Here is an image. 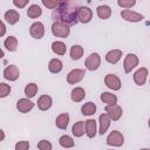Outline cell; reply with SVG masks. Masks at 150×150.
<instances>
[{
	"label": "cell",
	"instance_id": "obj_10",
	"mask_svg": "<svg viewBox=\"0 0 150 150\" xmlns=\"http://www.w3.org/2000/svg\"><path fill=\"white\" fill-rule=\"evenodd\" d=\"M104 83L108 88H110L112 90H120L121 89V80L114 74H107L104 77Z\"/></svg>",
	"mask_w": 150,
	"mask_h": 150
},
{
	"label": "cell",
	"instance_id": "obj_23",
	"mask_svg": "<svg viewBox=\"0 0 150 150\" xmlns=\"http://www.w3.org/2000/svg\"><path fill=\"white\" fill-rule=\"evenodd\" d=\"M86 134L89 138H93L96 135V121L95 120H87L86 121Z\"/></svg>",
	"mask_w": 150,
	"mask_h": 150
},
{
	"label": "cell",
	"instance_id": "obj_24",
	"mask_svg": "<svg viewBox=\"0 0 150 150\" xmlns=\"http://www.w3.org/2000/svg\"><path fill=\"white\" fill-rule=\"evenodd\" d=\"M62 62L59 60V59H52L50 61H49V63H48V69H49V71L50 73H53V74H57V73H60L61 70H62Z\"/></svg>",
	"mask_w": 150,
	"mask_h": 150
},
{
	"label": "cell",
	"instance_id": "obj_42",
	"mask_svg": "<svg viewBox=\"0 0 150 150\" xmlns=\"http://www.w3.org/2000/svg\"><path fill=\"white\" fill-rule=\"evenodd\" d=\"M148 125H149V128H150V118H149V122H148Z\"/></svg>",
	"mask_w": 150,
	"mask_h": 150
},
{
	"label": "cell",
	"instance_id": "obj_13",
	"mask_svg": "<svg viewBox=\"0 0 150 150\" xmlns=\"http://www.w3.org/2000/svg\"><path fill=\"white\" fill-rule=\"evenodd\" d=\"M148 77V69L145 67H141L136 73L134 74V81L137 86H143Z\"/></svg>",
	"mask_w": 150,
	"mask_h": 150
},
{
	"label": "cell",
	"instance_id": "obj_7",
	"mask_svg": "<svg viewBox=\"0 0 150 150\" xmlns=\"http://www.w3.org/2000/svg\"><path fill=\"white\" fill-rule=\"evenodd\" d=\"M104 110L112 121H118L122 116V108L117 104H107Z\"/></svg>",
	"mask_w": 150,
	"mask_h": 150
},
{
	"label": "cell",
	"instance_id": "obj_31",
	"mask_svg": "<svg viewBox=\"0 0 150 150\" xmlns=\"http://www.w3.org/2000/svg\"><path fill=\"white\" fill-rule=\"evenodd\" d=\"M38 93V86L35 83H28L26 87H25V95L28 97V98H32L36 95Z\"/></svg>",
	"mask_w": 150,
	"mask_h": 150
},
{
	"label": "cell",
	"instance_id": "obj_9",
	"mask_svg": "<svg viewBox=\"0 0 150 150\" xmlns=\"http://www.w3.org/2000/svg\"><path fill=\"white\" fill-rule=\"evenodd\" d=\"M20 76V70L15 64H9L4 70V77L9 81H15Z\"/></svg>",
	"mask_w": 150,
	"mask_h": 150
},
{
	"label": "cell",
	"instance_id": "obj_2",
	"mask_svg": "<svg viewBox=\"0 0 150 150\" xmlns=\"http://www.w3.org/2000/svg\"><path fill=\"white\" fill-rule=\"evenodd\" d=\"M52 33L53 35L57 36V38H67L70 33V29L68 27V25L66 23H62V22H57L55 21L53 25H52Z\"/></svg>",
	"mask_w": 150,
	"mask_h": 150
},
{
	"label": "cell",
	"instance_id": "obj_19",
	"mask_svg": "<svg viewBox=\"0 0 150 150\" xmlns=\"http://www.w3.org/2000/svg\"><path fill=\"white\" fill-rule=\"evenodd\" d=\"M96 13H97V15H98L100 19L107 20V19H109L110 15H111V8H110L108 5H100V6H97V8H96Z\"/></svg>",
	"mask_w": 150,
	"mask_h": 150
},
{
	"label": "cell",
	"instance_id": "obj_14",
	"mask_svg": "<svg viewBox=\"0 0 150 150\" xmlns=\"http://www.w3.org/2000/svg\"><path fill=\"white\" fill-rule=\"evenodd\" d=\"M33 108H34V103H33L30 100H28V98H20V100L16 102V109H18L20 112L26 114V112L30 111Z\"/></svg>",
	"mask_w": 150,
	"mask_h": 150
},
{
	"label": "cell",
	"instance_id": "obj_8",
	"mask_svg": "<svg viewBox=\"0 0 150 150\" xmlns=\"http://www.w3.org/2000/svg\"><path fill=\"white\" fill-rule=\"evenodd\" d=\"M29 34L32 35V38L38 39V40L43 38V35H45V26H43V23L40 22V21L32 23V26L29 28Z\"/></svg>",
	"mask_w": 150,
	"mask_h": 150
},
{
	"label": "cell",
	"instance_id": "obj_29",
	"mask_svg": "<svg viewBox=\"0 0 150 150\" xmlns=\"http://www.w3.org/2000/svg\"><path fill=\"white\" fill-rule=\"evenodd\" d=\"M41 14H42V9H41V7L38 6V5H32V6H29L28 9H27V15H28L29 18H32V19H36V18H39Z\"/></svg>",
	"mask_w": 150,
	"mask_h": 150
},
{
	"label": "cell",
	"instance_id": "obj_33",
	"mask_svg": "<svg viewBox=\"0 0 150 150\" xmlns=\"http://www.w3.org/2000/svg\"><path fill=\"white\" fill-rule=\"evenodd\" d=\"M136 4V0H117V5L121 8H131Z\"/></svg>",
	"mask_w": 150,
	"mask_h": 150
},
{
	"label": "cell",
	"instance_id": "obj_21",
	"mask_svg": "<svg viewBox=\"0 0 150 150\" xmlns=\"http://www.w3.org/2000/svg\"><path fill=\"white\" fill-rule=\"evenodd\" d=\"M71 132H73V135H74L75 137H81V136H83V134L86 132V123H84L83 121L76 122V123L73 125V128H71Z\"/></svg>",
	"mask_w": 150,
	"mask_h": 150
},
{
	"label": "cell",
	"instance_id": "obj_40",
	"mask_svg": "<svg viewBox=\"0 0 150 150\" xmlns=\"http://www.w3.org/2000/svg\"><path fill=\"white\" fill-rule=\"evenodd\" d=\"M0 132H1V141H4V138H5V134H4V130H0Z\"/></svg>",
	"mask_w": 150,
	"mask_h": 150
},
{
	"label": "cell",
	"instance_id": "obj_11",
	"mask_svg": "<svg viewBox=\"0 0 150 150\" xmlns=\"http://www.w3.org/2000/svg\"><path fill=\"white\" fill-rule=\"evenodd\" d=\"M121 16L125 20V21H129V22H138V21H142L144 19V16L139 13H136V12H132L130 9H124L121 12Z\"/></svg>",
	"mask_w": 150,
	"mask_h": 150
},
{
	"label": "cell",
	"instance_id": "obj_34",
	"mask_svg": "<svg viewBox=\"0 0 150 150\" xmlns=\"http://www.w3.org/2000/svg\"><path fill=\"white\" fill-rule=\"evenodd\" d=\"M9 93H11V87H9L8 84L4 83V82L0 83V97L4 98V97H6Z\"/></svg>",
	"mask_w": 150,
	"mask_h": 150
},
{
	"label": "cell",
	"instance_id": "obj_17",
	"mask_svg": "<svg viewBox=\"0 0 150 150\" xmlns=\"http://www.w3.org/2000/svg\"><path fill=\"white\" fill-rule=\"evenodd\" d=\"M68 123H69V115L67 112H63V114H60L56 120H55V125L59 128V129H62V130H66L67 127H68Z\"/></svg>",
	"mask_w": 150,
	"mask_h": 150
},
{
	"label": "cell",
	"instance_id": "obj_1",
	"mask_svg": "<svg viewBox=\"0 0 150 150\" xmlns=\"http://www.w3.org/2000/svg\"><path fill=\"white\" fill-rule=\"evenodd\" d=\"M80 2L77 0H68L66 2H61L56 8L53 9L52 19L57 22L66 23L68 26H74L77 23V13L80 9Z\"/></svg>",
	"mask_w": 150,
	"mask_h": 150
},
{
	"label": "cell",
	"instance_id": "obj_41",
	"mask_svg": "<svg viewBox=\"0 0 150 150\" xmlns=\"http://www.w3.org/2000/svg\"><path fill=\"white\" fill-rule=\"evenodd\" d=\"M56 1H59V2H66V1H68V0H56Z\"/></svg>",
	"mask_w": 150,
	"mask_h": 150
},
{
	"label": "cell",
	"instance_id": "obj_22",
	"mask_svg": "<svg viewBox=\"0 0 150 150\" xmlns=\"http://www.w3.org/2000/svg\"><path fill=\"white\" fill-rule=\"evenodd\" d=\"M84 96H86V91L81 87H75L71 90V94H70V97L74 102H81L84 98Z\"/></svg>",
	"mask_w": 150,
	"mask_h": 150
},
{
	"label": "cell",
	"instance_id": "obj_35",
	"mask_svg": "<svg viewBox=\"0 0 150 150\" xmlns=\"http://www.w3.org/2000/svg\"><path fill=\"white\" fill-rule=\"evenodd\" d=\"M52 148H53L52 143L46 139H41L38 143V149H40V150H52Z\"/></svg>",
	"mask_w": 150,
	"mask_h": 150
},
{
	"label": "cell",
	"instance_id": "obj_12",
	"mask_svg": "<svg viewBox=\"0 0 150 150\" xmlns=\"http://www.w3.org/2000/svg\"><path fill=\"white\" fill-rule=\"evenodd\" d=\"M93 18V11L89 7H80L77 13V19L82 23H88Z\"/></svg>",
	"mask_w": 150,
	"mask_h": 150
},
{
	"label": "cell",
	"instance_id": "obj_15",
	"mask_svg": "<svg viewBox=\"0 0 150 150\" xmlns=\"http://www.w3.org/2000/svg\"><path fill=\"white\" fill-rule=\"evenodd\" d=\"M122 57V50L120 49H112L110 52L107 53L105 55V61L111 63V64H116Z\"/></svg>",
	"mask_w": 150,
	"mask_h": 150
},
{
	"label": "cell",
	"instance_id": "obj_30",
	"mask_svg": "<svg viewBox=\"0 0 150 150\" xmlns=\"http://www.w3.org/2000/svg\"><path fill=\"white\" fill-rule=\"evenodd\" d=\"M83 55V48L80 45H74L70 48V57L71 60H80Z\"/></svg>",
	"mask_w": 150,
	"mask_h": 150
},
{
	"label": "cell",
	"instance_id": "obj_39",
	"mask_svg": "<svg viewBox=\"0 0 150 150\" xmlns=\"http://www.w3.org/2000/svg\"><path fill=\"white\" fill-rule=\"evenodd\" d=\"M0 25H1V32H0V35L4 36V35H5V32H6V26H5V23H4L2 21H1Z\"/></svg>",
	"mask_w": 150,
	"mask_h": 150
},
{
	"label": "cell",
	"instance_id": "obj_25",
	"mask_svg": "<svg viewBox=\"0 0 150 150\" xmlns=\"http://www.w3.org/2000/svg\"><path fill=\"white\" fill-rule=\"evenodd\" d=\"M4 46L7 50L9 52H15L18 48V40L15 36H8L6 38V40L4 41Z\"/></svg>",
	"mask_w": 150,
	"mask_h": 150
},
{
	"label": "cell",
	"instance_id": "obj_32",
	"mask_svg": "<svg viewBox=\"0 0 150 150\" xmlns=\"http://www.w3.org/2000/svg\"><path fill=\"white\" fill-rule=\"evenodd\" d=\"M59 143H60V145H61L62 148H71V146H74V141H73V138H71L70 136H68V135L61 136L60 139H59Z\"/></svg>",
	"mask_w": 150,
	"mask_h": 150
},
{
	"label": "cell",
	"instance_id": "obj_26",
	"mask_svg": "<svg viewBox=\"0 0 150 150\" xmlns=\"http://www.w3.org/2000/svg\"><path fill=\"white\" fill-rule=\"evenodd\" d=\"M100 98L103 103H107V104H116L117 103V96L115 94H111V93H108V91L102 93Z\"/></svg>",
	"mask_w": 150,
	"mask_h": 150
},
{
	"label": "cell",
	"instance_id": "obj_4",
	"mask_svg": "<svg viewBox=\"0 0 150 150\" xmlns=\"http://www.w3.org/2000/svg\"><path fill=\"white\" fill-rule=\"evenodd\" d=\"M101 64V57L97 53H91L87 59H86V62H84V66L88 70L90 71H94L96 70Z\"/></svg>",
	"mask_w": 150,
	"mask_h": 150
},
{
	"label": "cell",
	"instance_id": "obj_18",
	"mask_svg": "<svg viewBox=\"0 0 150 150\" xmlns=\"http://www.w3.org/2000/svg\"><path fill=\"white\" fill-rule=\"evenodd\" d=\"M100 135H103V134H105V131L108 130V128H109V125H110V121H111V118L109 117V115L108 114H102V115H100Z\"/></svg>",
	"mask_w": 150,
	"mask_h": 150
},
{
	"label": "cell",
	"instance_id": "obj_3",
	"mask_svg": "<svg viewBox=\"0 0 150 150\" xmlns=\"http://www.w3.org/2000/svg\"><path fill=\"white\" fill-rule=\"evenodd\" d=\"M123 143H124V137L122 132L117 130H112L107 137V144L110 146H121L123 145Z\"/></svg>",
	"mask_w": 150,
	"mask_h": 150
},
{
	"label": "cell",
	"instance_id": "obj_20",
	"mask_svg": "<svg viewBox=\"0 0 150 150\" xmlns=\"http://www.w3.org/2000/svg\"><path fill=\"white\" fill-rule=\"evenodd\" d=\"M4 18L9 25H15L20 19V14L15 9H8L7 12H5Z\"/></svg>",
	"mask_w": 150,
	"mask_h": 150
},
{
	"label": "cell",
	"instance_id": "obj_27",
	"mask_svg": "<svg viewBox=\"0 0 150 150\" xmlns=\"http://www.w3.org/2000/svg\"><path fill=\"white\" fill-rule=\"evenodd\" d=\"M52 50L56 54V55H64L66 54V50H67V47L63 42L61 41H55L52 43Z\"/></svg>",
	"mask_w": 150,
	"mask_h": 150
},
{
	"label": "cell",
	"instance_id": "obj_36",
	"mask_svg": "<svg viewBox=\"0 0 150 150\" xmlns=\"http://www.w3.org/2000/svg\"><path fill=\"white\" fill-rule=\"evenodd\" d=\"M28 149H29V143L26 141L18 142L15 144V150H28Z\"/></svg>",
	"mask_w": 150,
	"mask_h": 150
},
{
	"label": "cell",
	"instance_id": "obj_37",
	"mask_svg": "<svg viewBox=\"0 0 150 150\" xmlns=\"http://www.w3.org/2000/svg\"><path fill=\"white\" fill-rule=\"evenodd\" d=\"M42 4L49 9H54V8L57 7V1L56 0H42Z\"/></svg>",
	"mask_w": 150,
	"mask_h": 150
},
{
	"label": "cell",
	"instance_id": "obj_28",
	"mask_svg": "<svg viewBox=\"0 0 150 150\" xmlns=\"http://www.w3.org/2000/svg\"><path fill=\"white\" fill-rule=\"evenodd\" d=\"M81 111H82V115H86V116L94 115L95 111H96V105H95V103H93V102H87V103H84V104L82 105Z\"/></svg>",
	"mask_w": 150,
	"mask_h": 150
},
{
	"label": "cell",
	"instance_id": "obj_16",
	"mask_svg": "<svg viewBox=\"0 0 150 150\" xmlns=\"http://www.w3.org/2000/svg\"><path fill=\"white\" fill-rule=\"evenodd\" d=\"M53 104V100L49 95H42L38 100V107L40 110H48Z\"/></svg>",
	"mask_w": 150,
	"mask_h": 150
},
{
	"label": "cell",
	"instance_id": "obj_5",
	"mask_svg": "<svg viewBox=\"0 0 150 150\" xmlns=\"http://www.w3.org/2000/svg\"><path fill=\"white\" fill-rule=\"evenodd\" d=\"M138 56L135 55V54H128L124 59V62H123V67H124V71L125 73H130L137 64H138Z\"/></svg>",
	"mask_w": 150,
	"mask_h": 150
},
{
	"label": "cell",
	"instance_id": "obj_6",
	"mask_svg": "<svg viewBox=\"0 0 150 150\" xmlns=\"http://www.w3.org/2000/svg\"><path fill=\"white\" fill-rule=\"evenodd\" d=\"M84 75H86V71L83 69H73L67 75V82L69 84H75L80 82L84 77Z\"/></svg>",
	"mask_w": 150,
	"mask_h": 150
},
{
	"label": "cell",
	"instance_id": "obj_38",
	"mask_svg": "<svg viewBox=\"0 0 150 150\" xmlns=\"http://www.w3.org/2000/svg\"><path fill=\"white\" fill-rule=\"evenodd\" d=\"M28 2H29V0H13L14 6L18 8H23Z\"/></svg>",
	"mask_w": 150,
	"mask_h": 150
}]
</instances>
